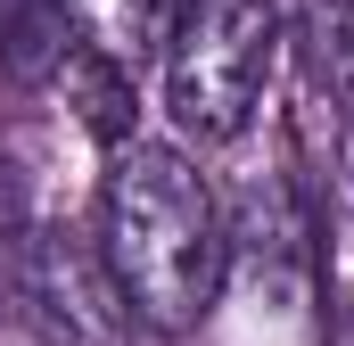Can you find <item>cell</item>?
Wrapping results in <instances>:
<instances>
[{
  "instance_id": "4",
  "label": "cell",
  "mask_w": 354,
  "mask_h": 346,
  "mask_svg": "<svg viewBox=\"0 0 354 346\" xmlns=\"http://www.w3.org/2000/svg\"><path fill=\"white\" fill-rule=\"evenodd\" d=\"M75 8V33H83L99 58H115L124 75L149 66L174 33V0H66Z\"/></svg>"
},
{
  "instance_id": "5",
  "label": "cell",
  "mask_w": 354,
  "mask_h": 346,
  "mask_svg": "<svg viewBox=\"0 0 354 346\" xmlns=\"http://www.w3.org/2000/svg\"><path fill=\"white\" fill-rule=\"evenodd\" d=\"M338 346H354V289H346V305H338Z\"/></svg>"
},
{
  "instance_id": "2",
  "label": "cell",
  "mask_w": 354,
  "mask_h": 346,
  "mask_svg": "<svg viewBox=\"0 0 354 346\" xmlns=\"http://www.w3.org/2000/svg\"><path fill=\"white\" fill-rule=\"evenodd\" d=\"M280 0H189L165 33V116L189 140H239L280 66Z\"/></svg>"
},
{
  "instance_id": "1",
  "label": "cell",
  "mask_w": 354,
  "mask_h": 346,
  "mask_svg": "<svg viewBox=\"0 0 354 346\" xmlns=\"http://www.w3.org/2000/svg\"><path fill=\"white\" fill-rule=\"evenodd\" d=\"M99 264L140 330L189 338L231 272V231L206 173L174 140H115L99 173Z\"/></svg>"
},
{
  "instance_id": "3",
  "label": "cell",
  "mask_w": 354,
  "mask_h": 346,
  "mask_svg": "<svg viewBox=\"0 0 354 346\" xmlns=\"http://www.w3.org/2000/svg\"><path fill=\"white\" fill-rule=\"evenodd\" d=\"M75 50H83V33H75L66 0H0V75L8 83H25V91L58 83Z\"/></svg>"
}]
</instances>
